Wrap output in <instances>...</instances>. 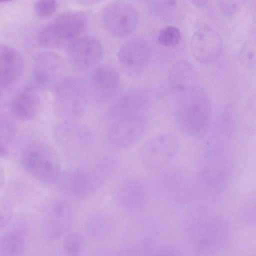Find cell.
<instances>
[{
  "mask_svg": "<svg viewBox=\"0 0 256 256\" xmlns=\"http://www.w3.org/2000/svg\"><path fill=\"white\" fill-rule=\"evenodd\" d=\"M184 234L188 246L196 255L208 256L226 246L231 236V227L223 216H208L189 222Z\"/></svg>",
  "mask_w": 256,
  "mask_h": 256,
  "instance_id": "cell-1",
  "label": "cell"
},
{
  "mask_svg": "<svg viewBox=\"0 0 256 256\" xmlns=\"http://www.w3.org/2000/svg\"><path fill=\"white\" fill-rule=\"evenodd\" d=\"M196 88L188 92L186 96L176 106L174 118L182 131L190 136L199 138L208 132L212 111L206 92Z\"/></svg>",
  "mask_w": 256,
  "mask_h": 256,
  "instance_id": "cell-2",
  "label": "cell"
},
{
  "mask_svg": "<svg viewBox=\"0 0 256 256\" xmlns=\"http://www.w3.org/2000/svg\"><path fill=\"white\" fill-rule=\"evenodd\" d=\"M87 26L86 15L78 11L64 12L39 32L37 42L49 48H67L78 38Z\"/></svg>",
  "mask_w": 256,
  "mask_h": 256,
  "instance_id": "cell-3",
  "label": "cell"
},
{
  "mask_svg": "<svg viewBox=\"0 0 256 256\" xmlns=\"http://www.w3.org/2000/svg\"><path fill=\"white\" fill-rule=\"evenodd\" d=\"M22 163L30 175L46 184H56L62 173L57 153L44 142H32L26 146L22 153Z\"/></svg>",
  "mask_w": 256,
  "mask_h": 256,
  "instance_id": "cell-4",
  "label": "cell"
},
{
  "mask_svg": "<svg viewBox=\"0 0 256 256\" xmlns=\"http://www.w3.org/2000/svg\"><path fill=\"white\" fill-rule=\"evenodd\" d=\"M54 110L66 122H76L86 112L88 90L86 84L76 77L62 78L53 90Z\"/></svg>",
  "mask_w": 256,
  "mask_h": 256,
  "instance_id": "cell-5",
  "label": "cell"
},
{
  "mask_svg": "<svg viewBox=\"0 0 256 256\" xmlns=\"http://www.w3.org/2000/svg\"><path fill=\"white\" fill-rule=\"evenodd\" d=\"M104 184L94 167L75 168L62 172L56 184L67 199L82 200L92 197Z\"/></svg>",
  "mask_w": 256,
  "mask_h": 256,
  "instance_id": "cell-6",
  "label": "cell"
},
{
  "mask_svg": "<svg viewBox=\"0 0 256 256\" xmlns=\"http://www.w3.org/2000/svg\"><path fill=\"white\" fill-rule=\"evenodd\" d=\"M180 148L178 137L170 132L158 134L148 140L140 152V161L150 170L161 168L171 162Z\"/></svg>",
  "mask_w": 256,
  "mask_h": 256,
  "instance_id": "cell-7",
  "label": "cell"
},
{
  "mask_svg": "<svg viewBox=\"0 0 256 256\" xmlns=\"http://www.w3.org/2000/svg\"><path fill=\"white\" fill-rule=\"evenodd\" d=\"M102 22L104 28L110 34L116 38L125 37L131 34L136 27L138 12L130 2H113L104 10Z\"/></svg>",
  "mask_w": 256,
  "mask_h": 256,
  "instance_id": "cell-8",
  "label": "cell"
},
{
  "mask_svg": "<svg viewBox=\"0 0 256 256\" xmlns=\"http://www.w3.org/2000/svg\"><path fill=\"white\" fill-rule=\"evenodd\" d=\"M74 218L72 206L65 198L53 199L46 208L42 222V233L48 241L54 242L70 228Z\"/></svg>",
  "mask_w": 256,
  "mask_h": 256,
  "instance_id": "cell-9",
  "label": "cell"
},
{
  "mask_svg": "<svg viewBox=\"0 0 256 256\" xmlns=\"http://www.w3.org/2000/svg\"><path fill=\"white\" fill-rule=\"evenodd\" d=\"M147 122L143 115L113 121L106 134V140L114 149L124 150L134 146L144 135Z\"/></svg>",
  "mask_w": 256,
  "mask_h": 256,
  "instance_id": "cell-10",
  "label": "cell"
},
{
  "mask_svg": "<svg viewBox=\"0 0 256 256\" xmlns=\"http://www.w3.org/2000/svg\"><path fill=\"white\" fill-rule=\"evenodd\" d=\"M155 236L153 222L147 218L136 220L124 228L122 249L132 256H150Z\"/></svg>",
  "mask_w": 256,
  "mask_h": 256,
  "instance_id": "cell-11",
  "label": "cell"
},
{
  "mask_svg": "<svg viewBox=\"0 0 256 256\" xmlns=\"http://www.w3.org/2000/svg\"><path fill=\"white\" fill-rule=\"evenodd\" d=\"M56 143L70 152L86 150L95 142V135L88 126L76 122L64 121L58 124L54 132Z\"/></svg>",
  "mask_w": 256,
  "mask_h": 256,
  "instance_id": "cell-12",
  "label": "cell"
},
{
  "mask_svg": "<svg viewBox=\"0 0 256 256\" xmlns=\"http://www.w3.org/2000/svg\"><path fill=\"white\" fill-rule=\"evenodd\" d=\"M116 203L125 214L135 215L146 206L148 194L144 184L140 179L130 177L122 180L115 188Z\"/></svg>",
  "mask_w": 256,
  "mask_h": 256,
  "instance_id": "cell-13",
  "label": "cell"
},
{
  "mask_svg": "<svg viewBox=\"0 0 256 256\" xmlns=\"http://www.w3.org/2000/svg\"><path fill=\"white\" fill-rule=\"evenodd\" d=\"M64 62L58 54L44 52L36 58L34 77L37 85L42 88L54 90L62 78Z\"/></svg>",
  "mask_w": 256,
  "mask_h": 256,
  "instance_id": "cell-14",
  "label": "cell"
},
{
  "mask_svg": "<svg viewBox=\"0 0 256 256\" xmlns=\"http://www.w3.org/2000/svg\"><path fill=\"white\" fill-rule=\"evenodd\" d=\"M119 82L116 70L109 65H102L90 73L86 84L88 92H90L96 102H104L115 96Z\"/></svg>",
  "mask_w": 256,
  "mask_h": 256,
  "instance_id": "cell-15",
  "label": "cell"
},
{
  "mask_svg": "<svg viewBox=\"0 0 256 256\" xmlns=\"http://www.w3.org/2000/svg\"><path fill=\"white\" fill-rule=\"evenodd\" d=\"M222 48L220 35L214 30L204 27L193 34L190 42L191 52L194 57L204 64L212 63L220 56Z\"/></svg>",
  "mask_w": 256,
  "mask_h": 256,
  "instance_id": "cell-16",
  "label": "cell"
},
{
  "mask_svg": "<svg viewBox=\"0 0 256 256\" xmlns=\"http://www.w3.org/2000/svg\"><path fill=\"white\" fill-rule=\"evenodd\" d=\"M102 53L101 43L92 36L79 38L67 48L70 63L80 70H87L94 66L100 60Z\"/></svg>",
  "mask_w": 256,
  "mask_h": 256,
  "instance_id": "cell-17",
  "label": "cell"
},
{
  "mask_svg": "<svg viewBox=\"0 0 256 256\" xmlns=\"http://www.w3.org/2000/svg\"><path fill=\"white\" fill-rule=\"evenodd\" d=\"M24 60L14 48L0 44V86L7 88L20 78L24 70Z\"/></svg>",
  "mask_w": 256,
  "mask_h": 256,
  "instance_id": "cell-18",
  "label": "cell"
},
{
  "mask_svg": "<svg viewBox=\"0 0 256 256\" xmlns=\"http://www.w3.org/2000/svg\"><path fill=\"white\" fill-rule=\"evenodd\" d=\"M152 55L149 44L144 40L136 38L128 42L120 48L118 58L119 62L125 67L140 69L148 63Z\"/></svg>",
  "mask_w": 256,
  "mask_h": 256,
  "instance_id": "cell-19",
  "label": "cell"
},
{
  "mask_svg": "<svg viewBox=\"0 0 256 256\" xmlns=\"http://www.w3.org/2000/svg\"><path fill=\"white\" fill-rule=\"evenodd\" d=\"M146 104L145 96L137 92H132L116 100L109 108L108 116L113 121L128 117L142 115Z\"/></svg>",
  "mask_w": 256,
  "mask_h": 256,
  "instance_id": "cell-20",
  "label": "cell"
},
{
  "mask_svg": "<svg viewBox=\"0 0 256 256\" xmlns=\"http://www.w3.org/2000/svg\"><path fill=\"white\" fill-rule=\"evenodd\" d=\"M40 108V100L37 91L31 87L24 88L14 98L10 105L14 116L22 121L34 118Z\"/></svg>",
  "mask_w": 256,
  "mask_h": 256,
  "instance_id": "cell-21",
  "label": "cell"
},
{
  "mask_svg": "<svg viewBox=\"0 0 256 256\" xmlns=\"http://www.w3.org/2000/svg\"><path fill=\"white\" fill-rule=\"evenodd\" d=\"M168 80L174 90L188 92L196 87L198 74L191 64L181 60L172 66L168 72Z\"/></svg>",
  "mask_w": 256,
  "mask_h": 256,
  "instance_id": "cell-22",
  "label": "cell"
},
{
  "mask_svg": "<svg viewBox=\"0 0 256 256\" xmlns=\"http://www.w3.org/2000/svg\"><path fill=\"white\" fill-rule=\"evenodd\" d=\"M116 222L112 216L105 212H97L86 220V230L92 238L102 240L110 237L114 232Z\"/></svg>",
  "mask_w": 256,
  "mask_h": 256,
  "instance_id": "cell-23",
  "label": "cell"
},
{
  "mask_svg": "<svg viewBox=\"0 0 256 256\" xmlns=\"http://www.w3.org/2000/svg\"><path fill=\"white\" fill-rule=\"evenodd\" d=\"M25 248V240L18 233L8 232L0 236V256H22Z\"/></svg>",
  "mask_w": 256,
  "mask_h": 256,
  "instance_id": "cell-24",
  "label": "cell"
},
{
  "mask_svg": "<svg viewBox=\"0 0 256 256\" xmlns=\"http://www.w3.org/2000/svg\"><path fill=\"white\" fill-rule=\"evenodd\" d=\"M84 237L78 234H72L67 236L63 242V249L68 256H80L86 246Z\"/></svg>",
  "mask_w": 256,
  "mask_h": 256,
  "instance_id": "cell-25",
  "label": "cell"
},
{
  "mask_svg": "<svg viewBox=\"0 0 256 256\" xmlns=\"http://www.w3.org/2000/svg\"><path fill=\"white\" fill-rule=\"evenodd\" d=\"M118 167V161L116 158L112 156L102 158L94 166L96 172L105 182L112 176Z\"/></svg>",
  "mask_w": 256,
  "mask_h": 256,
  "instance_id": "cell-26",
  "label": "cell"
},
{
  "mask_svg": "<svg viewBox=\"0 0 256 256\" xmlns=\"http://www.w3.org/2000/svg\"><path fill=\"white\" fill-rule=\"evenodd\" d=\"M182 38L180 30L174 26H168L162 28L158 33V42L166 46H172L178 44Z\"/></svg>",
  "mask_w": 256,
  "mask_h": 256,
  "instance_id": "cell-27",
  "label": "cell"
},
{
  "mask_svg": "<svg viewBox=\"0 0 256 256\" xmlns=\"http://www.w3.org/2000/svg\"><path fill=\"white\" fill-rule=\"evenodd\" d=\"M240 63L245 67L250 68H254L256 65V42L254 40L246 42L242 48L238 55Z\"/></svg>",
  "mask_w": 256,
  "mask_h": 256,
  "instance_id": "cell-28",
  "label": "cell"
},
{
  "mask_svg": "<svg viewBox=\"0 0 256 256\" xmlns=\"http://www.w3.org/2000/svg\"><path fill=\"white\" fill-rule=\"evenodd\" d=\"M57 5L55 0H38L34 4V12L39 18H48L56 12Z\"/></svg>",
  "mask_w": 256,
  "mask_h": 256,
  "instance_id": "cell-29",
  "label": "cell"
},
{
  "mask_svg": "<svg viewBox=\"0 0 256 256\" xmlns=\"http://www.w3.org/2000/svg\"><path fill=\"white\" fill-rule=\"evenodd\" d=\"M14 214V207L10 200L0 198V228L5 227L11 220Z\"/></svg>",
  "mask_w": 256,
  "mask_h": 256,
  "instance_id": "cell-30",
  "label": "cell"
},
{
  "mask_svg": "<svg viewBox=\"0 0 256 256\" xmlns=\"http://www.w3.org/2000/svg\"><path fill=\"white\" fill-rule=\"evenodd\" d=\"M92 256H132L122 248L116 250L112 248H102L96 250Z\"/></svg>",
  "mask_w": 256,
  "mask_h": 256,
  "instance_id": "cell-31",
  "label": "cell"
},
{
  "mask_svg": "<svg viewBox=\"0 0 256 256\" xmlns=\"http://www.w3.org/2000/svg\"><path fill=\"white\" fill-rule=\"evenodd\" d=\"M219 5L222 12L227 14H232L239 8V4L237 1H219Z\"/></svg>",
  "mask_w": 256,
  "mask_h": 256,
  "instance_id": "cell-32",
  "label": "cell"
},
{
  "mask_svg": "<svg viewBox=\"0 0 256 256\" xmlns=\"http://www.w3.org/2000/svg\"><path fill=\"white\" fill-rule=\"evenodd\" d=\"M150 256H180L174 250L168 247L160 248L152 250Z\"/></svg>",
  "mask_w": 256,
  "mask_h": 256,
  "instance_id": "cell-33",
  "label": "cell"
},
{
  "mask_svg": "<svg viewBox=\"0 0 256 256\" xmlns=\"http://www.w3.org/2000/svg\"><path fill=\"white\" fill-rule=\"evenodd\" d=\"M5 173L2 167L0 165V188L4 186L5 182Z\"/></svg>",
  "mask_w": 256,
  "mask_h": 256,
  "instance_id": "cell-34",
  "label": "cell"
},
{
  "mask_svg": "<svg viewBox=\"0 0 256 256\" xmlns=\"http://www.w3.org/2000/svg\"><path fill=\"white\" fill-rule=\"evenodd\" d=\"M8 154V152L7 148L4 144L0 142V156L4 157L6 156Z\"/></svg>",
  "mask_w": 256,
  "mask_h": 256,
  "instance_id": "cell-35",
  "label": "cell"
},
{
  "mask_svg": "<svg viewBox=\"0 0 256 256\" xmlns=\"http://www.w3.org/2000/svg\"><path fill=\"white\" fill-rule=\"evenodd\" d=\"M207 1L204 0H198V1H193V2H194L196 4L202 5L204 4Z\"/></svg>",
  "mask_w": 256,
  "mask_h": 256,
  "instance_id": "cell-36",
  "label": "cell"
}]
</instances>
